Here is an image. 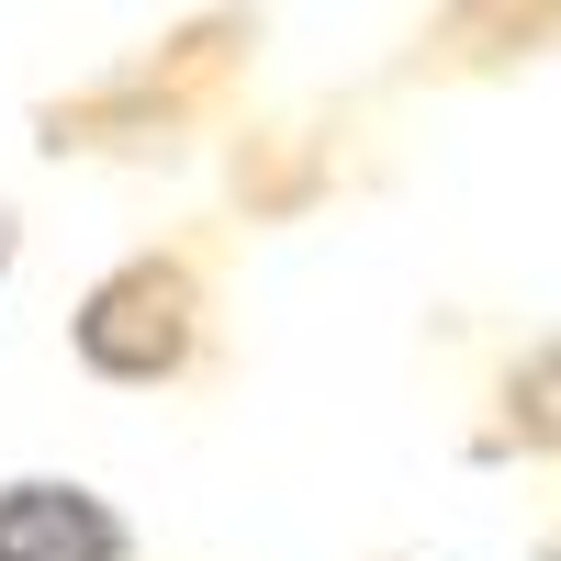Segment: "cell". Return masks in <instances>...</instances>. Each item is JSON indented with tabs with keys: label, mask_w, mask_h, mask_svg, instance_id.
Here are the masks:
<instances>
[{
	"label": "cell",
	"mask_w": 561,
	"mask_h": 561,
	"mask_svg": "<svg viewBox=\"0 0 561 561\" xmlns=\"http://www.w3.org/2000/svg\"><path fill=\"white\" fill-rule=\"evenodd\" d=\"M68 337H79V359L102 382H169L192 359V337H203V293H192L180 259H124L113 280H90Z\"/></svg>",
	"instance_id": "cell-1"
},
{
	"label": "cell",
	"mask_w": 561,
	"mask_h": 561,
	"mask_svg": "<svg viewBox=\"0 0 561 561\" xmlns=\"http://www.w3.org/2000/svg\"><path fill=\"white\" fill-rule=\"evenodd\" d=\"M494 438H505V449H561V337L505 370V427H494Z\"/></svg>",
	"instance_id": "cell-4"
},
{
	"label": "cell",
	"mask_w": 561,
	"mask_h": 561,
	"mask_svg": "<svg viewBox=\"0 0 561 561\" xmlns=\"http://www.w3.org/2000/svg\"><path fill=\"white\" fill-rule=\"evenodd\" d=\"M124 550H135V528L90 483H57V472L0 483V561H124Z\"/></svg>",
	"instance_id": "cell-2"
},
{
	"label": "cell",
	"mask_w": 561,
	"mask_h": 561,
	"mask_svg": "<svg viewBox=\"0 0 561 561\" xmlns=\"http://www.w3.org/2000/svg\"><path fill=\"white\" fill-rule=\"evenodd\" d=\"M0 270H12V225H0Z\"/></svg>",
	"instance_id": "cell-5"
},
{
	"label": "cell",
	"mask_w": 561,
	"mask_h": 561,
	"mask_svg": "<svg viewBox=\"0 0 561 561\" xmlns=\"http://www.w3.org/2000/svg\"><path fill=\"white\" fill-rule=\"evenodd\" d=\"M438 45L472 68H505V57H550L561 45V0H449L438 12Z\"/></svg>",
	"instance_id": "cell-3"
}]
</instances>
